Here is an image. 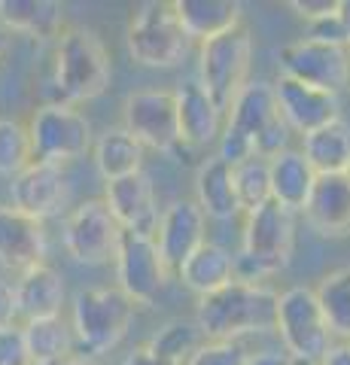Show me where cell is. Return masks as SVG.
<instances>
[{"instance_id":"obj_1","label":"cell","mask_w":350,"mask_h":365,"mask_svg":"<svg viewBox=\"0 0 350 365\" xmlns=\"http://www.w3.org/2000/svg\"><path fill=\"white\" fill-rule=\"evenodd\" d=\"M280 292L262 283L232 280L229 287L198 299L195 323L207 341H241L244 335L277 332Z\"/></svg>"},{"instance_id":"obj_2","label":"cell","mask_w":350,"mask_h":365,"mask_svg":"<svg viewBox=\"0 0 350 365\" xmlns=\"http://www.w3.org/2000/svg\"><path fill=\"white\" fill-rule=\"evenodd\" d=\"M113 76L110 55L104 40L92 28L73 25L67 28L55 46V73L52 86L61 104H83L107 91Z\"/></svg>"},{"instance_id":"obj_3","label":"cell","mask_w":350,"mask_h":365,"mask_svg":"<svg viewBox=\"0 0 350 365\" xmlns=\"http://www.w3.org/2000/svg\"><path fill=\"white\" fill-rule=\"evenodd\" d=\"M292 250H296V220L289 210L271 201L247 213L241 253L235 256V280L262 283L289 265Z\"/></svg>"},{"instance_id":"obj_4","label":"cell","mask_w":350,"mask_h":365,"mask_svg":"<svg viewBox=\"0 0 350 365\" xmlns=\"http://www.w3.org/2000/svg\"><path fill=\"white\" fill-rule=\"evenodd\" d=\"M128 55L143 67H177L189 52V34L180 21L174 4L143 0L125 28Z\"/></svg>"},{"instance_id":"obj_5","label":"cell","mask_w":350,"mask_h":365,"mask_svg":"<svg viewBox=\"0 0 350 365\" xmlns=\"http://www.w3.org/2000/svg\"><path fill=\"white\" fill-rule=\"evenodd\" d=\"M134 317V302L119 287H95L73 295L71 326L76 335V347L88 356L110 353L128 335Z\"/></svg>"},{"instance_id":"obj_6","label":"cell","mask_w":350,"mask_h":365,"mask_svg":"<svg viewBox=\"0 0 350 365\" xmlns=\"http://www.w3.org/2000/svg\"><path fill=\"white\" fill-rule=\"evenodd\" d=\"M250 61H253V34L247 25L220 34L213 40L198 43V83L217 101L222 113H229L241 88L250 83Z\"/></svg>"},{"instance_id":"obj_7","label":"cell","mask_w":350,"mask_h":365,"mask_svg":"<svg viewBox=\"0 0 350 365\" xmlns=\"http://www.w3.org/2000/svg\"><path fill=\"white\" fill-rule=\"evenodd\" d=\"M277 335L296 362L317 365L332 347V329L326 323L317 292L311 287H289L280 292Z\"/></svg>"},{"instance_id":"obj_8","label":"cell","mask_w":350,"mask_h":365,"mask_svg":"<svg viewBox=\"0 0 350 365\" xmlns=\"http://www.w3.org/2000/svg\"><path fill=\"white\" fill-rule=\"evenodd\" d=\"M28 134L34 146V162L49 165L73 162L95 146L88 119L73 104H61V101H49L34 110Z\"/></svg>"},{"instance_id":"obj_9","label":"cell","mask_w":350,"mask_h":365,"mask_svg":"<svg viewBox=\"0 0 350 365\" xmlns=\"http://www.w3.org/2000/svg\"><path fill=\"white\" fill-rule=\"evenodd\" d=\"M122 225L110 213L104 198H88L67 213L61 241L67 256L80 265H107L116 262L119 244H122Z\"/></svg>"},{"instance_id":"obj_10","label":"cell","mask_w":350,"mask_h":365,"mask_svg":"<svg viewBox=\"0 0 350 365\" xmlns=\"http://www.w3.org/2000/svg\"><path fill=\"white\" fill-rule=\"evenodd\" d=\"M122 128L140 140L143 150L174 153L180 137V116H177V95L171 88H140L131 91L122 107Z\"/></svg>"},{"instance_id":"obj_11","label":"cell","mask_w":350,"mask_h":365,"mask_svg":"<svg viewBox=\"0 0 350 365\" xmlns=\"http://www.w3.org/2000/svg\"><path fill=\"white\" fill-rule=\"evenodd\" d=\"M277 71L287 79L338 95L344 86H350V49L302 37L280 49Z\"/></svg>"},{"instance_id":"obj_12","label":"cell","mask_w":350,"mask_h":365,"mask_svg":"<svg viewBox=\"0 0 350 365\" xmlns=\"http://www.w3.org/2000/svg\"><path fill=\"white\" fill-rule=\"evenodd\" d=\"M168 277H171V265L155 244V235H122L116 253V287L134 304H153L168 287Z\"/></svg>"},{"instance_id":"obj_13","label":"cell","mask_w":350,"mask_h":365,"mask_svg":"<svg viewBox=\"0 0 350 365\" xmlns=\"http://www.w3.org/2000/svg\"><path fill=\"white\" fill-rule=\"evenodd\" d=\"M9 198H13V207H19L21 213L46 222L67 210L71 180H67L61 165L34 162L19 177L9 180Z\"/></svg>"},{"instance_id":"obj_14","label":"cell","mask_w":350,"mask_h":365,"mask_svg":"<svg viewBox=\"0 0 350 365\" xmlns=\"http://www.w3.org/2000/svg\"><path fill=\"white\" fill-rule=\"evenodd\" d=\"M274 98H277L280 116L289 125V131H299L302 137L341 119V101H338V95L296 83V79L277 76Z\"/></svg>"},{"instance_id":"obj_15","label":"cell","mask_w":350,"mask_h":365,"mask_svg":"<svg viewBox=\"0 0 350 365\" xmlns=\"http://www.w3.org/2000/svg\"><path fill=\"white\" fill-rule=\"evenodd\" d=\"M104 201L110 213L116 216V222L122 225V232L155 235L162 216H159V201H155V186L146 170H138V174L122 180H110Z\"/></svg>"},{"instance_id":"obj_16","label":"cell","mask_w":350,"mask_h":365,"mask_svg":"<svg viewBox=\"0 0 350 365\" xmlns=\"http://www.w3.org/2000/svg\"><path fill=\"white\" fill-rule=\"evenodd\" d=\"M155 244H159L165 262L171 271H180V265L195 253L201 244H207V216L195 201L180 198L162 210L159 228H155Z\"/></svg>"},{"instance_id":"obj_17","label":"cell","mask_w":350,"mask_h":365,"mask_svg":"<svg viewBox=\"0 0 350 365\" xmlns=\"http://www.w3.org/2000/svg\"><path fill=\"white\" fill-rule=\"evenodd\" d=\"M46 259V228L13 204H0V265L28 271Z\"/></svg>"},{"instance_id":"obj_18","label":"cell","mask_w":350,"mask_h":365,"mask_svg":"<svg viewBox=\"0 0 350 365\" xmlns=\"http://www.w3.org/2000/svg\"><path fill=\"white\" fill-rule=\"evenodd\" d=\"M304 222L320 237L350 235V180L347 174H323L304 204Z\"/></svg>"},{"instance_id":"obj_19","label":"cell","mask_w":350,"mask_h":365,"mask_svg":"<svg viewBox=\"0 0 350 365\" xmlns=\"http://www.w3.org/2000/svg\"><path fill=\"white\" fill-rule=\"evenodd\" d=\"M177 95V116H180V137L189 146H207L213 140H220L222 134V110L217 107L205 86L195 76L183 79Z\"/></svg>"},{"instance_id":"obj_20","label":"cell","mask_w":350,"mask_h":365,"mask_svg":"<svg viewBox=\"0 0 350 365\" xmlns=\"http://www.w3.org/2000/svg\"><path fill=\"white\" fill-rule=\"evenodd\" d=\"M16 302H19V317H25V323L61 317L67 304V287L61 271H55L46 262L21 271V277L16 280Z\"/></svg>"},{"instance_id":"obj_21","label":"cell","mask_w":350,"mask_h":365,"mask_svg":"<svg viewBox=\"0 0 350 365\" xmlns=\"http://www.w3.org/2000/svg\"><path fill=\"white\" fill-rule=\"evenodd\" d=\"M195 204L207 220H235L241 213L238 192H235V168L210 155L195 170Z\"/></svg>"},{"instance_id":"obj_22","label":"cell","mask_w":350,"mask_h":365,"mask_svg":"<svg viewBox=\"0 0 350 365\" xmlns=\"http://www.w3.org/2000/svg\"><path fill=\"white\" fill-rule=\"evenodd\" d=\"M268 168H271V201L289 213H302L314 192V182H317V170L302 155V150H287L274 155Z\"/></svg>"},{"instance_id":"obj_23","label":"cell","mask_w":350,"mask_h":365,"mask_svg":"<svg viewBox=\"0 0 350 365\" xmlns=\"http://www.w3.org/2000/svg\"><path fill=\"white\" fill-rule=\"evenodd\" d=\"M0 25L34 40H55L64 28V4L58 0H0Z\"/></svg>"},{"instance_id":"obj_24","label":"cell","mask_w":350,"mask_h":365,"mask_svg":"<svg viewBox=\"0 0 350 365\" xmlns=\"http://www.w3.org/2000/svg\"><path fill=\"white\" fill-rule=\"evenodd\" d=\"M177 277L189 292H195L198 299H205V295L229 287L235 280V256L222 244L207 241L180 265Z\"/></svg>"},{"instance_id":"obj_25","label":"cell","mask_w":350,"mask_h":365,"mask_svg":"<svg viewBox=\"0 0 350 365\" xmlns=\"http://www.w3.org/2000/svg\"><path fill=\"white\" fill-rule=\"evenodd\" d=\"M174 9L189 40H213L220 34L244 25V6L238 0H174Z\"/></svg>"},{"instance_id":"obj_26","label":"cell","mask_w":350,"mask_h":365,"mask_svg":"<svg viewBox=\"0 0 350 365\" xmlns=\"http://www.w3.org/2000/svg\"><path fill=\"white\" fill-rule=\"evenodd\" d=\"M274 119H280L277 110V98H274V83H265V79H250L241 95L235 98V104L229 107V128L247 134L256 143L259 134Z\"/></svg>"},{"instance_id":"obj_27","label":"cell","mask_w":350,"mask_h":365,"mask_svg":"<svg viewBox=\"0 0 350 365\" xmlns=\"http://www.w3.org/2000/svg\"><path fill=\"white\" fill-rule=\"evenodd\" d=\"M21 332H25V344L34 365H64L67 359H73L76 335L64 317L31 319L21 326Z\"/></svg>"},{"instance_id":"obj_28","label":"cell","mask_w":350,"mask_h":365,"mask_svg":"<svg viewBox=\"0 0 350 365\" xmlns=\"http://www.w3.org/2000/svg\"><path fill=\"white\" fill-rule=\"evenodd\" d=\"M302 155L311 162V168L317 170V177L323 174H347L350 168V125L344 119L329 122L323 128L311 131L302 137Z\"/></svg>"},{"instance_id":"obj_29","label":"cell","mask_w":350,"mask_h":365,"mask_svg":"<svg viewBox=\"0 0 350 365\" xmlns=\"http://www.w3.org/2000/svg\"><path fill=\"white\" fill-rule=\"evenodd\" d=\"M92 155H95L98 174L107 182L143 170V146H140L138 137L128 134L125 128H107L95 140Z\"/></svg>"},{"instance_id":"obj_30","label":"cell","mask_w":350,"mask_h":365,"mask_svg":"<svg viewBox=\"0 0 350 365\" xmlns=\"http://www.w3.org/2000/svg\"><path fill=\"white\" fill-rule=\"evenodd\" d=\"M314 292H317V302L323 307V317L329 323L332 335L350 341V265L323 274Z\"/></svg>"},{"instance_id":"obj_31","label":"cell","mask_w":350,"mask_h":365,"mask_svg":"<svg viewBox=\"0 0 350 365\" xmlns=\"http://www.w3.org/2000/svg\"><path fill=\"white\" fill-rule=\"evenodd\" d=\"M205 341L207 338L198 329L195 319H171V323H165L159 332L150 338V347L165 359L186 365L198 353V347L205 344Z\"/></svg>"},{"instance_id":"obj_32","label":"cell","mask_w":350,"mask_h":365,"mask_svg":"<svg viewBox=\"0 0 350 365\" xmlns=\"http://www.w3.org/2000/svg\"><path fill=\"white\" fill-rule=\"evenodd\" d=\"M235 192H238L241 213H253L271 204V168L268 158H247L244 165L235 168Z\"/></svg>"},{"instance_id":"obj_33","label":"cell","mask_w":350,"mask_h":365,"mask_svg":"<svg viewBox=\"0 0 350 365\" xmlns=\"http://www.w3.org/2000/svg\"><path fill=\"white\" fill-rule=\"evenodd\" d=\"M28 165H34L28 125L19 119H0V177L13 180Z\"/></svg>"},{"instance_id":"obj_34","label":"cell","mask_w":350,"mask_h":365,"mask_svg":"<svg viewBox=\"0 0 350 365\" xmlns=\"http://www.w3.org/2000/svg\"><path fill=\"white\" fill-rule=\"evenodd\" d=\"M250 353L241 341H205L186 365H247Z\"/></svg>"},{"instance_id":"obj_35","label":"cell","mask_w":350,"mask_h":365,"mask_svg":"<svg viewBox=\"0 0 350 365\" xmlns=\"http://www.w3.org/2000/svg\"><path fill=\"white\" fill-rule=\"evenodd\" d=\"M308 25V40H317V43H329V46H344L347 49V34H344V25H341V16H338V6L332 13H326L314 21H304Z\"/></svg>"},{"instance_id":"obj_36","label":"cell","mask_w":350,"mask_h":365,"mask_svg":"<svg viewBox=\"0 0 350 365\" xmlns=\"http://www.w3.org/2000/svg\"><path fill=\"white\" fill-rule=\"evenodd\" d=\"M0 365H34L21 326H4L0 329Z\"/></svg>"},{"instance_id":"obj_37","label":"cell","mask_w":350,"mask_h":365,"mask_svg":"<svg viewBox=\"0 0 350 365\" xmlns=\"http://www.w3.org/2000/svg\"><path fill=\"white\" fill-rule=\"evenodd\" d=\"M289 125L284 122V116L280 119H274L268 125V128L259 134V140H256V155L259 158H274V155H280V153H287L289 150Z\"/></svg>"},{"instance_id":"obj_38","label":"cell","mask_w":350,"mask_h":365,"mask_svg":"<svg viewBox=\"0 0 350 365\" xmlns=\"http://www.w3.org/2000/svg\"><path fill=\"white\" fill-rule=\"evenodd\" d=\"M19 319V302H16V283L0 277V329L16 326Z\"/></svg>"},{"instance_id":"obj_39","label":"cell","mask_w":350,"mask_h":365,"mask_svg":"<svg viewBox=\"0 0 350 365\" xmlns=\"http://www.w3.org/2000/svg\"><path fill=\"white\" fill-rule=\"evenodd\" d=\"M335 6H338V0H292L289 4V9H296L304 21H314L326 13H332Z\"/></svg>"},{"instance_id":"obj_40","label":"cell","mask_w":350,"mask_h":365,"mask_svg":"<svg viewBox=\"0 0 350 365\" xmlns=\"http://www.w3.org/2000/svg\"><path fill=\"white\" fill-rule=\"evenodd\" d=\"M125 365H180V362L165 359V356H159V353H155L150 344H143V347H134V350L128 353Z\"/></svg>"},{"instance_id":"obj_41","label":"cell","mask_w":350,"mask_h":365,"mask_svg":"<svg viewBox=\"0 0 350 365\" xmlns=\"http://www.w3.org/2000/svg\"><path fill=\"white\" fill-rule=\"evenodd\" d=\"M247 365H292L289 353H277V350H262V353H250Z\"/></svg>"},{"instance_id":"obj_42","label":"cell","mask_w":350,"mask_h":365,"mask_svg":"<svg viewBox=\"0 0 350 365\" xmlns=\"http://www.w3.org/2000/svg\"><path fill=\"white\" fill-rule=\"evenodd\" d=\"M317 365H350V341L347 344H332Z\"/></svg>"},{"instance_id":"obj_43","label":"cell","mask_w":350,"mask_h":365,"mask_svg":"<svg viewBox=\"0 0 350 365\" xmlns=\"http://www.w3.org/2000/svg\"><path fill=\"white\" fill-rule=\"evenodd\" d=\"M338 16H341V25L347 34V49H350V0H338Z\"/></svg>"},{"instance_id":"obj_44","label":"cell","mask_w":350,"mask_h":365,"mask_svg":"<svg viewBox=\"0 0 350 365\" xmlns=\"http://www.w3.org/2000/svg\"><path fill=\"white\" fill-rule=\"evenodd\" d=\"M64 365H104V362H98L92 356H73V359H67Z\"/></svg>"},{"instance_id":"obj_45","label":"cell","mask_w":350,"mask_h":365,"mask_svg":"<svg viewBox=\"0 0 350 365\" xmlns=\"http://www.w3.org/2000/svg\"><path fill=\"white\" fill-rule=\"evenodd\" d=\"M4 52H6V28L0 25V58H4Z\"/></svg>"},{"instance_id":"obj_46","label":"cell","mask_w":350,"mask_h":365,"mask_svg":"<svg viewBox=\"0 0 350 365\" xmlns=\"http://www.w3.org/2000/svg\"><path fill=\"white\" fill-rule=\"evenodd\" d=\"M292 365H311V362H296V359H292Z\"/></svg>"},{"instance_id":"obj_47","label":"cell","mask_w":350,"mask_h":365,"mask_svg":"<svg viewBox=\"0 0 350 365\" xmlns=\"http://www.w3.org/2000/svg\"><path fill=\"white\" fill-rule=\"evenodd\" d=\"M347 180H350V168H347Z\"/></svg>"}]
</instances>
